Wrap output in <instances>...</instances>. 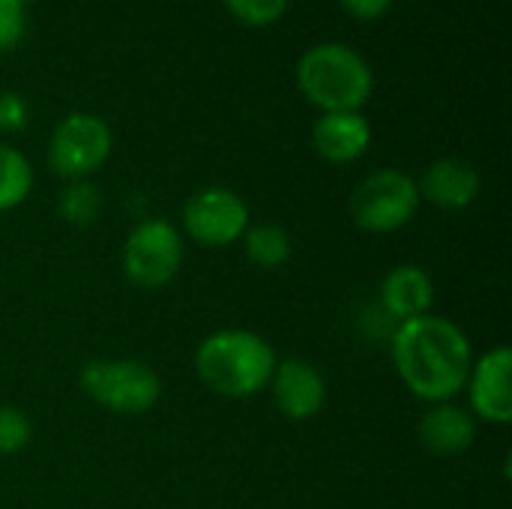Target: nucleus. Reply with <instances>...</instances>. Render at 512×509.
<instances>
[{"label": "nucleus", "instance_id": "1", "mask_svg": "<svg viewBox=\"0 0 512 509\" xmlns=\"http://www.w3.org/2000/svg\"><path fill=\"white\" fill-rule=\"evenodd\" d=\"M390 354L408 393L426 405L453 402L465 393V381L474 366L468 333L456 321L432 312L396 324Z\"/></svg>", "mask_w": 512, "mask_h": 509}, {"label": "nucleus", "instance_id": "2", "mask_svg": "<svg viewBox=\"0 0 512 509\" xmlns=\"http://www.w3.org/2000/svg\"><path fill=\"white\" fill-rule=\"evenodd\" d=\"M279 357L273 345L243 327H225L201 339L195 372L207 390L225 399H246L267 390Z\"/></svg>", "mask_w": 512, "mask_h": 509}, {"label": "nucleus", "instance_id": "3", "mask_svg": "<svg viewBox=\"0 0 512 509\" xmlns=\"http://www.w3.org/2000/svg\"><path fill=\"white\" fill-rule=\"evenodd\" d=\"M300 93L324 111H360L375 90L366 57L342 42L312 45L297 63Z\"/></svg>", "mask_w": 512, "mask_h": 509}, {"label": "nucleus", "instance_id": "4", "mask_svg": "<svg viewBox=\"0 0 512 509\" xmlns=\"http://www.w3.org/2000/svg\"><path fill=\"white\" fill-rule=\"evenodd\" d=\"M78 387L117 417H144L162 399V378L141 360H90L78 375Z\"/></svg>", "mask_w": 512, "mask_h": 509}, {"label": "nucleus", "instance_id": "5", "mask_svg": "<svg viewBox=\"0 0 512 509\" xmlns=\"http://www.w3.org/2000/svg\"><path fill=\"white\" fill-rule=\"evenodd\" d=\"M420 210L417 180L399 168H381L363 177L351 195V216L366 234H393L414 222Z\"/></svg>", "mask_w": 512, "mask_h": 509}, {"label": "nucleus", "instance_id": "6", "mask_svg": "<svg viewBox=\"0 0 512 509\" xmlns=\"http://www.w3.org/2000/svg\"><path fill=\"white\" fill-rule=\"evenodd\" d=\"M120 267L138 291H159L171 285L183 267V234L168 219L138 222L123 243Z\"/></svg>", "mask_w": 512, "mask_h": 509}, {"label": "nucleus", "instance_id": "7", "mask_svg": "<svg viewBox=\"0 0 512 509\" xmlns=\"http://www.w3.org/2000/svg\"><path fill=\"white\" fill-rule=\"evenodd\" d=\"M114 135L96 114L75 111L63 117L48 138V168L69 180H90L111 156Z\"/></svg>", "mask_w": 512, "mask_h": 509}, {"label": "nucleus", "instance_id": "8", "mask_svg": "<svg viewBox=\"0 0 512 509\" xmlns=\"http://www.w3.org/2000/svg\"><path fill=\"white\" fill-rule=\"evenodd\" d=\"M249 228V204L225 189L207 186L189 195L183 207V231L192 243L204 249H225L243 240Z\"/></svg>", "mask_w": 512, "mask_h": 509}, {"label": "nucleus", "instance_id": "9", "mask_svg": "<svg viewBox=\"0 0 512 509\" xmlns=\"http://www.w3.org/2000/svg\"><path fill=\"white\" fill-rule=\"evenodd\" d=\"M468 411L474 420L507 426L512 420V351L507 345L486 351L474 360L468 381Z\"/></svg>", "mask_w": 512, "mask_h": 509}, {"label": "nucleus", "instance_id": "10", "mask_svg": "<svg viewBox=\"0 0 512 509\" xmlns=\"http://www.w3.org/2000/svg\"><path fill=\"white\" fill-rule=\"evenodd\" d=\"M273 390V402L282 411V417L294 423H306L318 417L327 405V381L324 375L297 357L279 360L273 369V378L267 384Z\"/></svg>", "mask_w": 512, "mask_h": 509}, {"label": "nucleus", "instance_id": "11", "mask_svg": "<svg viewBox=\"0 0 512 509\" xmlns=\"http://www.w3.org/2000/svg\"><path fill=\"white\" fill-rule=\"evenodd\" d=\"M312 147L330 165H351L372 147V123L363 111H324L312 126Z\"/></svg>", "mask_w": 512, "mask_h": 509}, {"label": "nucleus", "instance_id": "12", "mask_svg": "<svg viewBox=\"0 0 512 509\" xmlns=\"http://www.w3.org/2000/svg\"><path fill=\"white\" fill-rule=\"evenodd\" d=\"M417 189H420V201H429L438 210L456 213V210L471 207L480 198L483 177L468 159L444 156L423 171Z\"/></svg>", "mask_w": 512, "mask_h": 509}, {"label": "nucleus", "instance_id": "13", "mask_svg": "<svg viewBox=\"0 0 512 509\" xmlns=\"http://www.w3.org/2000/svg\"><path fill=\"white\" fill-rule=\"evenodd\" d=\"M477 432L480 429H477L474 414L456 402L429 405V411L417 423L420 444L426 447V453H432L438 459H456V456L468 453L477 441Z\"/></svg>", "mask_w": 512, "mask_h": 509}, {"label": "nucleus", "instance_id": "14", "mask_svg": "<svg viewBox=\"0 0 512 509\" xmlns=\"http://www.w3.org/2000/svg\"><path fill=\"white\" fill-rule=\"evenodd\" d=\"M378 300H381V312L387 318H393L396 324H405V321H414V318L432 312L435 282L423 267L399 264L381 279Z\"/></svg>", "mask_w": 512, "mask_h": 509}, {"label": "nucleus", "instance_id": "15", "mask_svg": "<svg viewBox=\"0 0 512 509\" xmlns=\"http://www.w3.org/2000/svg\"><path fill=\"white\" fill-rule=\"evenodd\" d=\"M243 252L246 258L261 267V270H279L291 261L294 255V243L291 234L282 225L273 222H261V225H249L243 234Z\"/></svg>", "mask_w": 512, "mask_h": 509}, {"label": "nucleus", "instance_id": "16", "mask_svg": "<svg viewBox=\"0 0 512 509\" xmlns=\"http://www.w3.org/2000/svg\"><path fill=\"white\" fill-rule=\"evenodd\" d=\"M33 192V168L27 156L9 144H0V213L21 207Z\"/></svg>", "mask_w": 512, "mask_h": 509}, {"label": "nucleus", "instance_id": "17", "mask_svg": "<svg viewBox=\"0 0 512 509\" xmlns=\"http://www.w3.org/2000/svg\"><path fill=\"white\" fill-rule=\"evenodd\" d=\"M102 210V195L90 180H69L57 198V213L63 216V222L75 225V228H87L99 219Z\"/></svg>", "mask_w": 512, "mask_h": 509}, {"label": "nucleus", "instance_id": "18", "mask_svg": "<svg viewBox=\"0 0 512 509\" xmlns=\"http://www.w3.org/2000/svg\"><path fill=\"white\" fill-rule=\"evenodd\" d=\"M33 438L30 417L15 405H0V456H18Z\"/></svg>", "mask_w": 512, "mask_h": 509}, {"label": "nucleus", "instance_id": "19", "mask_svg": "<svg viewBox=\"0 0 512 509\" xmlns=\"http://www.w3.org/2000/svg\"><path fill=\"white\" fill-rule=\"evenodd\" d=\"M222 3L240 24H249V27H270L291 6V0H222Z\"/></svg>", "mask_w": 512, "mask_h": 509}, {"label": "nucleus", "instance_id": "20", "mask_svg": "<svg viewBox=\"0 0 512 509\" xmlns=\"http://www.w3.org/2000/svg\"><path fill=\"white\" fill-rule=\"evenodd\" d=\"M27 18H24V3L21 0H0V54L18 48L24 39Z\"/></svg>", "mask_w": 512, "mask_h": 509}, {"label": "nucleus", "instance_id": "21", "mask_svg": "<svg viewBox=\"0 0 512 509\" xmlns=\"http://www.w3.org/2000/svg\"><path fill=\"white\" fill-rule=\"evenodd\" d=\"M27 102L15 90H0V132H21L27 126Z\"/></svg>", "mask_w": 512, "mask_h": 509}, {"label": "nucleus", "instance_id": "22", "mask_svg": "<svg viewBox=\"0 0 512 509\" xmlns=\"http://www.w3.org/2000/svg\"><path fill=\"white\" fill-rule=\"evenodd\" d=\"M339 6L357 21H378L390 12L393 0H339Z\"/></svg>", "mask_w": 512, "mask_h": 509}, {"label": "nucleus", "instance_id": "23", "mask_svg": "<svg viewBox=\"0 0 512 509\" xmlns=\"http://www.w3.org/2000/svg\"><path fill=\"white\" fill-rule=\"evenodd\" d=\"M21 3H30V0H21Z\"/></svg>", "mask_w": 512, "mask_h": 509}]
</instances>
